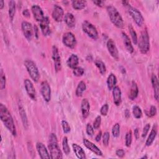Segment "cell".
Returning a JSON list of instances; mask_svg holds the SVG:
<instances>
[{
  "label": "cell",
  "mask_w": 159,
  "mask_h": 159,
  "mask_svg": "<svg viewBox=\"0 0 159 159\" xmlns=\"http://www.w3.org/2000/svg\"><path fill=\"white\" fill-rule=\"evenodd\" d=\"M0 118L4 125L13 136H16V128L13 118L8 109L2 103L0 104Z\"/></svg>",
  "instance_id": "6da1fadb"
},
{
  "label": "cell",
  "mask_w": 159,
  "mask_h": 159,
  "mask_svg": "<svg viewBox=\"0 0 159 159\" xmlns=\"http://www.w3.org/2000/svg\"><path fill=\"white\" fill-rule=\"evenodd\" d=\"M48 148L49 150L50 158H62V153L58 145L57 136L53 133H52L49 136V143L48 145Z\"/></svg>",
  "instance_id": "7a4b0ae2"
},
{
  "label": "cell",
  "mask_w": 159,
  "mask_h": 159,
  "mask_svg": "<svg viewBox=\"0 0 159 159\" xmlns=\"http://www.w3.org/2000/svg\"><path fill=\"white\" fill-rule=\"evenodd\" d=\"M106 10L111 22L117 28L122 29L124 27V20L117 9L114 6L109 5L107 6Z\"/></svg>",
  "instance_id": "3957f363"
},
{
  "label": "cell",
  "mask_w": 159,
  "mask_h": 159,
  "mask_svg": "<svg viewBox=\"0 0 159 159\" xmlns=\"http://www.w3.org/2000/svg\"><path fill=\"white\" fill-rule=\"evenodd\" d=\"M140 52L143 53H147L150 50V39L148 32L146 29L143 30L140 35L139 39L137 41Z\"/></svg>",
  "instance_id": "277c9868"
},
{
  "label": "cell",
  "mask_w": 159,
  "mask_h": 159,
  "mask_svg": "<svg viewBox=\"0 0 159 159\" xmlns=\"http://www.w3.org/2000/svg\"><path fill=\"white\" fill-rule=\"evenodd\" d=\"M24 66L31 79L35 83H37L40 78V74L35 63L31 60H25L24 61Z\"/></svg>",
  "instance_id": "5b68a950"
},
{
  "label": "cell",
  "mask_w": 159,
  "mask_h": 159,
  "mask_svg": "<svg viewBox=\"0 0 159 159\" xmlns=\"http://www.w3.org/2000/svg\"><path fill=\"white\" fill-rule=\"evenodd\" d=\"M82 29L90 38L93 40H97L98 38V32L95 26L88 20L83 21L82 24Z\"/></svg>",
  "instance_id": "8992f818"
},
{
  "label": "cell",
  "mask_w": 159,
  "mask_h": 159,
  "mask_svg": "<svg viewBox=\"0 0 159 159\" xmlns=\"http://www.w3.org/2000/svg\"><path fill=\"white\" fill-rule=\"evenodd\" d=\"M128 11L130 16L135 21V24L139 27L142 26L144 23V19L141 12L135 7H132L130 6H128Z\"/></svg>",
  "instance_id": "52a82bcc"
},
{
  "label": "cell",
  "mask_w": 159,
  "mask_h": 159,
  "mask_svg": "<svg viewBox=\"0 0 159 159\" xmlns=\"http://www.w3.org/2000/svg\"><path fill=\"white\" fill-rule=\"evenodd\" d=\"M63 43L67 47L70 48H73L76 45V39L75 35L70 32H68L63 34L62 37Z\"/></svg>",
  "instance_id": "ba28073f"
},
{
  "label": "cell",
  "mask_w": 159,
  "mask_h": 159,
  "mask_svg": "<svg viewBox=\"0 0 159 159\" xmlns=\"http://www.w3.org/2000/svg\"><path fill=\"white\" fill-rule=\"evenodd\" d=\"M52 59L54 63V67L56 72H58L61 69V60L58 48L53 45L52 47Z\"/></svg>",
  "instance_id": "9c48e42d"
},
{
  "label": "cell",
  "mask_w": 159,
  "mask_h": 159,
  "mask_svg": "<svg viewBox=\"0 0 159 159\" xmlns=\"http://www.w3.org/2000/svg\"><path fill=\"white\" fill-rule=\"evenodd\" d=\"M40 93L46 102H49L51 99V88L47 81H43L40 84Z\"/></svg>",
  "instance_id": "30bf717a"
},
{
  "label": "cell",
  "mask_w": 159,
  "mask_h": 159,
  "mask_svg": "<svg viewBox=\"0 0 159 159\" xmlns=\"http://www.w3.org/2000/svg\"><path fill=\"white\" fill-rule=\"evenodd\" d=\"M21 28L24 37L28 40H31L33 36V27L32 24L29 22L23 21L21 24Z\"/></svg>",
  "instance_id": "8fae6325"
},
{
  "label": "cell",
  "mask_w": 159,
  "mask_h": 159,
  "mask_svg": "<svg viewBox=\"0 0 159 159\" xmlns=\"http://www.w3.org/2000/svg\"><path fill=\"white\" fill-rule=\"evenodd\" d=\"M24 83V87H25V91H26L28 96L32 100L35 101L37 99L36 91H35V88H34V84L32 83V81L29 79H25Z\"/></svg>",
  "instance_id": "7c38bea8"
},
{
  "label": "cell",
  "mask_w": 159,
  "mask_h": 159,
  "mask_svg": "<svg viewBox=\"0 0 159 159\" xmlns=\"http://www.w3.org/2000/svg\"><path fill=\"white\" fill-rule=\"evenodd\" d=\"M107 48L108 50L109 53L111 55V57L114 58L116 60H118L119 58V52L117 48L115 42L113 41L112 39H109L106 43Z\"/></svg>",
  "instance_id": "4fadbf2b"
},
{
  "label": "cell",
  "mask_w": 159,
  "mask_h": 159,
  "mask_svg": "<svg viewBox=\"0 0 159 159\" xmlns=\"http://www.w3.org/2000/svg\"><path fill=\"white\" fill-rule=\"evenodd\" d=\"M52 16L55 21L58 22H61L64 16V11L63 8L57 4H55L53 6Z\"/></svg>",
  "instance_id": "5bb4252c"
},
{
  "label": "cell",
  "mask_w": 159,
  "mask_h": 159,
  "mask_svg": "<svg viewBox=\"0 0 159 159\" xmlns=\"http://www.w3.org/2000/svg\"><path fill=\"white\" fill-rule=\"evenodd\" d=\"M39 23L42 34L44 36L49 35L51 33V30L50 28V20L48 17L47 16H45Z\"/></svg>",
  "instance_id": "9a60e30c"
},
{
  "label": "cell",
  "mask_w": 159,
  "mask_h": 159,
  "mask_svg": "<svg viewBox=\"0 0 159 159\" xmlns=\"http://www.w3.org/2000/svg\"><path fill=\"white\" fill-rule=\"evenodd\" d=\"M83 144L90 151H91L93 153H94L95 155L98 156H102L103 153L102 152L93 142L88 140L86 139H84L83 140Z\"/></svg>",
  "instance_id": "2e32d148"
},
{
  "label": "cell",
  "mask_w": 159,
  "mask_h": 159,
  "mask_svg": "<svg viewBox=\"0 0 159 159\" xmlns=\"http://www.w3.org/2000/svg\"><path fill=\"white\" fill-rule=\"evenodd\" d=\"M31 11L34 16V19L39 22H40L43 18L44 14L42 8L38 5H33L31 7Z\"/></svg>",
  "instance_id": "e0dca14e"
},
{
  "label": "cell",
  "mask_w": 159,
  "mask_h": 159,
  "mask_svg": "<svg viewBox=\"0 0 159 159\" xmlns=\"http://www.w3.org/2000/svg\"><path fill=\"white\" fill-rule=\"evenodd\" d=\"M36 148L39 153L40 157L42 159L45 158H50V153L48 152L45 145L42 142H37L36 144Z\"/></svg>",
  "instance_id": "ac0fdd59"
},
{
  "label": "cell",
  "mask_w": 159,
  "mask_h": 159,
  "mask_svg": "<svg viewBox=\"0 0 159 159\" xmlns=\"http://www.w3.org/2000/svg\"><path fill=\"white\" fill-rule=\"evenodd\" d=\"M81 111L82 116L84 119H86L89 114L90 111V105L89 102L87 99H83L81 103Z\"/></svg>",
  "instance_id": "d6986e66"
},
{
  "label": "cell",
  "mask_w": 159,
  "mask_h": 159,
  "mask_svg": "<svg viewBox=\"0 0 159 159\" xmlns=\"http://www.w3.org/2000/svg\"><path fill=\"white\" fill-rule=\"evenodd\" d=\"M113 101L116 106H118L121 103V90L119 86H116L112 89Z\"/></svg>",
  "instance_id": "ffe728a7"
},
{
  "label": "cell",
  "mask_w": 159,
  "mask_h": 159,
  "mask_svg": "<svg viewBox=\"0 0 159 159\" xmlns=\"http://www.w3.org/2000/svg\"><path fill=\"white\" fill-rule=\"evenodd\" d=\"M157 131H158V126L157 125V124H155L153 127L152 129H151V131L149 134V135L145 142V145L146 146H150L152 144V143L153 142L157 134Z\"/></svg>",
  "instance_id": "44dd1931"
},
{
  "label": "cell",
  "mask_w": 159,
  "mask_h": 159,
  "mask_svg": "<svg viewBox=\"0 0 159 159\" xmlns=\"http://www.w3.org/2000/svg\"><path fill=\"white\" fill-rule=\"evenodd\" d=\"M151 82H152V87L154 90V97L155 99L158 101V96H159V83H158V80L157 76L154 74L152 75Z\"/></svg>",
  "instance_id": "7402d4cb"
},
{
  "label": "cell",
  "mask_w": 159,
  "mask_h": 159,
  "mask_svg": "<svg viewBox=\"0 0 159 159\" xmlns=\"http://www.w3.org/2000/svg\"><path fill=\"white\" fill-rule=\"evenodd\" d=\"M122 37L123 39V42H124V44L125 45V47L126 48V50H127L128 52H129L130 53H133L134 52V47L132 45V42L129 39V37H128V35L124 32H122Z\"/></svg>",
  "instance_id": "603a6c76"
},
{
  "label": "cell",
  "mask_w": 159,
  "mask_h": 159,
  "mask_svg": "<svg viewBox=\"0 0 159 159\" xmlns=\"http://www.w3.org/2000/svg\"><path fill=\"white\" fill-rule=\"evenodd\" d=\"M72 147H73V152H75V154L78 158L80 159L86 158L85 152L81 146L78 145L77 143H74L72 144Z\"/></svg>",
  "instance_id": "cb8c5ba5"
},
{
  "label": "cell",
  "mask_w": 159,
  "mask_h": 159,
  "mask_svg": "<svg viewBox=\"0 0 159 159\" xmlns=\"http://www.w3.org/2000/svg\"><path fill=\"white\" fill-rule=\"evenodd\" d=\"M78 63H79V59L78 56L75 54H71L66 61L67 66L71 69H74L75 68L78 66Z\"/></svg>",
  "instance_id": "d4e9b609"
},
{
  "label": "cell",
  "mask_w": 159,
  "mask_h": 159,
  "mask_svg": "<svg viewBox=\"0 0 159 159\" xmlns=\"http://www.w3.org/2000/svg\"><path fill=\"white\" fill-rule=\"evenodd\" d=\"M19 114L21 118V120L23 124V126L25 129H27L29 127L28 124V120H27V117L25 113V111L24 110V108L21 104H19Z\"/></svg>",
  "instance_id": "484cf974"
},
{
  "label": "cell",
  "mask_w": 159,
  "mask_h": 159,
  "mask_svg": "<svg viewBox=\"0 0 159 159\" xmlns=\"http://www.w3.org/2000/svg\"><path fill=\"white\" fill-rule=\"evenodd\" d=\"M64 20L68 27L71 28L75 25V17L73 16V14L71 12L66 13L64 17Z\"/></svg>",
  "instance_id": "4316f807"
},
{
  "label": "cell",
  "mask_w": 159,
  "mask_h": 159,
  "mask_svg": "<svg viewBox=\"0 0 159 159\" xmlns=\"http://www.w3.org/2000/svg\"><path fill=\"white\" fill-rule=\"evenodd\" d=\"M139 94V88L137 83L135 81H132L131 83L130 89L129 94V98L131 100H134Z\"/></svg>",
  "instance_id": "83f0119b"
},
{
  "label": "cell",
  "mask_w": 159,
  "mask_h": 159,
  "mask_svg": "<svg viewBox=\"0 0 159 159\" xmlns=\"http://www.w3.org/2000/svg\"><path fill=\"white\" fill-rule=\"evenodd\" d=\"M117 84V78L113 74L111 73L107 78V86L109 90H112Z\"/></svg>",
  "instance_id": "f1b7e54d"
},
{
  "label": "cell",
  "mask_w": 159,
  "mask_h": 159,
  "mask_svg": "<svg viewBox=\"0 0 159 159\" xmlns=\"http://www.w3.org/2000/svg\"><path fill=\"white\" fill-rule=\"evenodd\" d=\"M71 5L73 9L76 10H81L86 6L87 2L84 0H75L71 1Z\"/></svg>",
  "instance_id": "f546056e"
},
{
  "label": "cell",
  "mask_w": 159,
  "mask_h": 159,
  "mask_svg": "<svg viewBox=\"0 0 159 159\" xmlns=\"http://www.w3.org/2000/svg\"><path fill=\"white\" fill-rule=\"evenodd\" d=\"M86 89V83L83 81H81L79 82L75 91L76 96L78 97H81L83 95V93L85 91Z\"/></svg>",
  "instance_id": "4dcf8cb0"
},
{
  "label": "cell",
  "mask_w": 159,
  "mask_h": 159,
  "mask_svg": "<svg viewBox=\"0 0 159 159\" xmlns=\"http://www.w3.org/2000/svg\"><path fill=\"white\" fill-rule=\"evenodd\" d=\"M16 5L14 1H10L9 2V17L11 21H12L16 14Z\"/></svg>",
  "instance_id": "1f68e13d"
},
{
  "label": "cell",
  "mask_w": 159,
  "mask_h": 159,
  "mask_svg": "<svg viewBox=\"0 0 159 159\" xmlns=\"http://www.w3.org/2000/svg\"><path fill=\"white\" fill-rule=\"evenodd\" d=\"M94 63L96 67L98 68L100 73L102 75H104L106 72V67L103 61H102L101 60L97 59L94 61Z\"/></svg>",
  "instance_id": "d6a6232c"
},
{
  "label": "cell",
  "mask_w": 159,
  "mask_h": 159,
  "mask_svg": "<svg viewBox=\"0 0 159 159\" xmlns=\"http://www.w3.org/2000/svg\"><path fill=\"white\" fill-rule=\"evenodd\" d=\"M132 114L135 119H140L142 116V111L140 107L137 105H135L132 107Z\"/></svg>",
  "instance_id": "836d02e7"
},
{
  "label": "cell",
  "mask_w": 159,
  "mask_h": 159,
  "mask_svg": "<svg viewBox=\"0 0 159 159\" xmlns=\"http://www.w3.org/2000/svg\"><path fill=\"white\" fill-rule=\"evenodd\" d=\"M129 33L130 34L132 42L134 43V45H136L137 43V41H138L137 35V33L135 31L134 27H132V25L131 24H130L129 25Z\"/></svg>",
  "instance_id": "e575fe53"
},
{
  "label": "cell",
  "mask_w": 159,
  "mask_h": 159,
  "mask_svg": "<svg viewBox=\"0 0 159 159\" xmlns=\"http://www.w3.org/2000/svg\"><path fill=\"white\" fill-rule=\"evenodd\" d=\"M62 148L65 154L68 155L70 152V148L68 143V139L66 137H64L62 140Z\"/></svg>",
  "instance_id": "d590c367"
},
{
  "label": "cell",
  "mask_w": 159,
  "mask_h": 159,
  "mask_svg": "<svg viewBox=\"0 0 159 159\" xmlns=\"http://www.w3.org/2000/svg\"><path fill=\"white\" fill-rule=\"evenodd\" d=\"M6 80L5 73L3 71V70L1 68L0 71V88L1 89H4L6 88Z\"/></svg>",
  "instance_id": "8d00e7d4"
},
{
  "label": "cell",
  "mask_w": 159,
  "mask_h": 159,
  "mask_svg": "<svg viewBox=\"0 0 159 159\" xmlns=\"http://www.w3.org/2000/svg\"><path fill=\"white\" fill-rule=\"evenodd\" d=\"M132 140V134L131 130L128 131L125 136V144L127 147H129L131 145Z\"/></svg>",
  "instance_id": "74e56055"
},
{
  "label": "cell",
  "mask_w": 159,
  "mask_h": 159,
  "mask_svg": "<svg viewBox=\"0 0 159 159\" xmlns=\"http://www.w3.org/2000/svg\"><path fill=\"white\" fill-rule=\"evenodd\" d=\"M120 124L119 123L115 124L112 128V134L113 137L117 138L120 135Z\"/></svg>",
  "instance_id": "f35d334b"
},
{
  "label": "cell",
  "mask_w": 159,
  "mask_h": 159,
  "mask_svg": "<svg viewBox=\"0 0 159 159\" xmlns=\"http://www.w3.org/2000/svg\"><path fill=\"white\" fill-rule=\"evenodd\" d=\"M84 69L80 66H76L74 69H73V73L75 76L80 77L83 75L84 74Z\"/></svg>",
  "instance_id": "ab89813d"
},
{
  "label": "cell",
  "mask_w": 159,
  "mask_h": 159,
  "mask_svg": "<svg viewBox=\"0 0 159 159\" xmlns=\"http://www.w3.org/2000/svg\"><path fill=\"white\" fill-rule=\"evenodd\" d=\"M102 143L103 145L105 147H107L109 142V139H110V134L109 132H105L103 135H102Z\"/></svg>",
  "instance_id": "60d3db41"
},
{
  "label": "cell",
  "mask_w": 159,
  "mask_h": 159,
  "mask_svg": "<svg viewBox=\"0 0 159 159\" xmlns=\"http://www.w3.org/2000/svg\"><path fill=\"white\" fill-rule=\"evenodd\" d=\"M61 126L63 129V131L65 134H68L70 132V126L68 124V122L65 120H61Z\"/></svg>",
  "instance_id": "b9f144b4"
},
{
  "label": "cell",
  "mask_w": 159,
  "mask_h": 159,
  "mask_svg": "<svg viewBox=\"0 0 159 159\" xmlns=\"http://www.w3.org/2000/svg\"><path fill=\"white\" fill-rule=\"evenodd\" d=\"M101 117L100 116H98L96 117L94 121L93 122V127L94 129H99L101 125Z\"/></svg>",
  "instance_id": "7bdbcfd3"
},
{
  "label": "cell",
  "mask_w": 159,
  "mask_h": 159,
  "mask_svg": "<svg viewBox=\"0 0 159 159\" xmlns=\"http://www.w3.org/2000/svg\"><path fill=\"white\" fill-rule=\"evenodd\" d=\"M108 111H109V106L107 104H104L102 106V107H101V109H100V112H101V114L102 116H106L107 112H108Z\"/></svg>",
  "instance_id": "ee69618b"
},
{
  "label": "cell",
  "mask_w": 159,
  "mask_h": 159,
  "mask_svg": "<svg viewBox=\"0 0 159 159\" xmlns=\"http://www.w3.org/2000/svg\"><path fill=\"white\" fill-rule=\"evenodd\" d=\"M86 131L89 136H93L94 135V128L90 124H87L86 127Z\"/></svg>",
  "instance_id": "f6af8a7d"
},
{
  "label": "cell",
  "mask_w": 159,
  "mask_h": 159,
  "mask_svg": "<svg viewBox=\"0 0 159 159\" xmlns=\"http://www.w3.org/2000/svg\"><path fill=\"white\" fill-rule=\"evenodd\" d=\"M150 128V124H147L144 126V127H143V129L142 134V137L143 138H144V137L147 135V134H148V131H149Z\"/></svg>",
  "instance_id": "bcb514c9"
},
{
  "label": "cell",
  "mask_w": 159,
  "mask_h": 159,
  "mask_svg": "<svg viewBox=\"0 0 159 159\" xmlns=\"http://www.w3.org/2000/svg\"><path fill=\"white\" fill-rule=\"evenodd\" d=\"M157 114V108L155 106H152L150 109V112H149V116L150 117H153L155 116Z\"/></svg>",
  "instance_id": "7dc6e473"
},
{
  "label": "cell",
  "mask_w": 159,
  "mask_h": 159,
  "mask_svg": "<svg viewBox=\"0 0 159 159\" xmlns=\"http://www.w3.org/2000/svg\"><path fill=\"white\" fill-rule=\"evenodd\" d=\"M116 155L119 158H122L125 155V152L123 149H118L116 152Z\"/></svg>",
  "instance_id": "c3c4849f"
},
{
  "label": "cell",
  "mask_w": 159,
  "mask_h": 159,
  "mask_svg": "<svg viewBox=\"0 0 159 159\" xmlns=\"http://www.w3.org/2000/svg\"><path fill=\"white\" fill-rule=\"evenodd\" d=\"M93 3H94V4H95L97 6L101 7H102V6H103L104 2L103 1L98 0V1H93Z\"/></svg>",
  "instance_id": "681fc988"
},
{
  "label": "cell",
  "mask_w": 159,
  "mask_h": 159,
  "mask_svg": "<svg viewBox=\"0 0 159 159\" xmlns=\"http://www.w3.org/2000/svg\"><path fill=\"white\" fill-rule=\"evenodd\" d=\"M22 14L24 16L26 17H30V12L29 11V9H25L22 11Z\"/></svg>",
  "instance_id": "f907efd6"
},
{
  "label": "cell",
  "mask_w": 159,
  "mask_h": 159,
  "mask_svg": "<svg viewBox=\"0 0 159 159\" xmlns=\"http://www.w3.org/2000/svg\"><path fill=\"white\" fill-rule=\"evenodd\" d=\"M101 137H102V132L101 131H99V132L97 134V135L95 137V140L96 142H99L100 140L101 139Z\"/></svg>",
  "instance_id": "816d5d0a"
},
{
  "label": "cell",
  "mask_w": 159,
  "mask_h": 159,
  "mask_svg": "<svg viewBox=\"0 0 159 159\" xmlns=\"http://www.w3.org/2000/svg\"><path fill=\"white\" fill-rule=\"evenodd\" d=\"M134 137L135 139H139V130L138 128H136L134 130Z\"/></svg>",
  "instance_id": "f5cc1de1"
},
{
  "label": "cell",
  "mask_w": 159,
  "mask_h": 159,
  "mask_svg": "<svg viewBox=\"0 0 159 159\" xmlns=\"http://www.w3.org/2000/svg\"><path fill=\"white\" fill-rule=\"evenodd\" d=\"M34 33H35V36L36 37V38H38V28L36 25L34 26Z\"/></svg>",
  "instance_id": "db71d44e"
},
{
  "label": "cell",
  "mask_w": 159,
  "mask_h": 159,
  "mask_svg": "<svg viewBox=\"0 0 159 159\" xmlns=\"http://www.w3.org/2000/svg\"><path fill=\"white\" fill-rule=\"evenodd\" d=\"M125 116L126 118H129L130 117V111L128 109H126L125 111Z\"/></svg>",
  "instance_id": "11a10c76"
},
{
  "label": "cell",
  "mask_w": 159,
  "mask_h": 159,
  "mask_svg": "<svg viewBox=\"0 0 159 159\" xmlns=\"http://www.w3.org/2000/svg\"><path fill=\"white\" fill-rule=\"evenodd\" d=\"M4 6V2L3 0L0 1V9H2Z\"/></svg>",
  "instance_id": "9f6ffc18"
},
{
  "label": "cell",
  "mask_w": 159,
  "mask_h": 159,
  "mask_svg": "<svg viewBox=\"0 0 159 159\" xmlns=\"http://www.w3.org/2000/svg\"><path fill=\"white\" fill-rule=\"evenodd\" d=\"M147 158V156H145V157H142L141 158Z\"/></svg>",
  "instance_id": "6f0895ef"
}]
</instances>
